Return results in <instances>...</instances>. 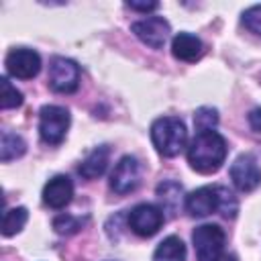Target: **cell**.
Segmentation results:
<instances>
[{
  "label": "cell",
  "instance_id": "22",
  "mask_svg": "<svg viewBox=\"0 0 261 261\" xmlns=\"http://www.w3.org/2000/svg\"><path fill=\"white\" fill-rule=\"evenodd\" d=\"M243 24L251 33L261 37V4H255V6H251L243 12Z\"/></svg>",
  "mask_w": 261,
  "mask_h": 261
},
{
  "label": "cell",
  "instance_id": "17",
  "mask_svg": "<svg viewBox=\"0 0 261 261\" xmlns=\"http://www.w3.org/2000/svg\"><path fill=\"white\" fill-rule=\"evenodd\" d=\"M27 220H29V210L24 206H16V208L6 210L4 218H2V234L12 237V234L20 232L22 226L27 224Z\"/></svg>",
  "mask_w": 261,
  "mask_h": 261
},
{
  "label": "cell",
  "instance_id": "24",
  "mask_svg": "<svg viewBox=\"0 0 261 261\" xmlns=\"http://www.w3.org/2000/svg\"><path fill=\"white\" fill-rule=\"evenodd\" d=\"M249 124L255 133H261V108H253L249 112Z\"/></svg>",
  "mask_w": 261,
  "mask_h": 261
},
{
  "label": "cell",
  "instance_id": "25",
  "mask_svg": "<svg viewBox=\"0 0 261 261\" xmlns=\"http://www.w3.org/2000/svg\"><path fill=\"white\" fill-rule=\"evenodd\" d=\"M218 261H234V257H232V255H222Z\"/></svg>",
  "mask_w": 261,
  "mask_h": 261
},
{
  "label": "cell",
  "instance_id": "11",
  "mask_svg": "<svg viewBox=\"0 0 261 261\" xmlns=\"http://www.w3.org/2000/svg\"><path fill=\"white\" fill-rule=\"evenodd\" d=\"M133 33L151 49H161L169 37V22L163 16H149L133 22Z\"/></svg>",
  "mask_w": 261,
  "mask_h": 261
},
{
  "label": "cell",
  "instance_id": "9",
  "mask_svg": "<svg viewBox=\"0 0 261 261\" xmlns=\"http://www.w3.org/2000/svg\"><path fill=\"white\" fill-rule=\"evenodd\" d=\"M230 179L239 192H253L261 184V169L257 159L249 153L239 155L230 165Z\"/></svg>",
  "mask_w": 261,
  "mask_h": 261
},
{
  "label": "cell",
  "instance_id": "12",
  "mask_svg": "<svg viewBox=\"0 0 261 261\" xmlns=\"http://www.w3.org/2000/svg\"><path fill=\"white\" fill-rule=\"evenodd\" d=\"M71 196H73V184L67 175H55L43 188V202L53 210L65 208L71 202Z\"/></svg>",
  "mask_w": 261,
  "mask_h": 261
},
{
  "label": "cell",
  "instance_id": "13",
  "mask_svg": "<svg viewBox=\"0 0 261 261\" xmlns=\"http://www.w3.org/2000/svg\"><path fill=\"white\" fill-rule=\"evenodd\" d=\"M204 51L202 41L192 33H177L171 41V53L179 61H196Z\"/></svg>",
  "mask_w": 261,
  "mask_h": 261
},
{
  "label": "cell",
  "instance_id": "15",
  "mask_svg": "<svg viewBox=\"0 0 261 261\" xmlns=\"http://www.w3.org/2000/svg\"><path fill=\"white\" fill-rule=\"evenodd\" d=\"M153 261H186V245L179 237H167L163 239L155 253H153Z\"/></svg>",
  "mask_w": 261,
  "mask_h": 261
},
{
  "label": "cell",
  "instance_id": "10",
  "mask_svg": "<svg viewBox=\"0 0 261 261\" xmlns=\"http://www.w3.org/2000/svg\"><path fill=\"white\" fill-rule=\"evenodd\" d=\"M141 181V163L137 157L133 155H124L116 167L112 169L110 173V188L116 192V194H128L133 192Z\"/></svg>",
  "mask_w": 261,
  "mask_h": 261
},
{
  "label": "cell",
  "instance_id": "21",
  "mask_svg": "<svg viewBox=\"0 0 261 261\" xmlns=\"http://www.w3.org/2000/svg\"><path fill=\"white\" fill-rule=\"evenodd\" d=\"M82 220L80 218H75V216H71V214H59L55 220H53V228H55V232H59V234H73V232H77L80 228H82Z\"/></svg>",
  "mask_w": 261,
  "mask_h": 261
},
{
  "label": "cell",
  "instance_id": "4",
  "mask_svg": "<svg viewBox=\"0 0 261 261\" xmlns=\"http://www.w3.org/2000/svg\"><path fill=\"white\" fill-rule=\"evenodd\" d=\"M69 128V112L63 106H43L39 112V135L47 145H59Z\"/></svg>",
  "mask_w": 261,
  "mask_h": 261
},
{
  "label": "cell",
  "instance_id": "23",
  "mask_svg": "<svg viewBox=\"0 0 261 261\" xmlns=\"http://www.w3.org/2000/svg\"><path fill=\"white\" fill-rule=\"evenodd\" d=\"M126 6H128L130 10H139V12H151V10H155L159 4H157V2H126Z\"/></svg>",
  "mask_w": 261,
  "mask_h": 261
},
{
  "label": "cell",
  "instance_id": "14",
  "mask_svg": "<svg viewBox=\"0 0 261 261\" xmlns=\"http://www.w3.org/2000/svg\"><path fill=\"white\" fill-rule=\"evenodd\" d=\"M108 159H110V149L106 145L102 147H96L80 165V175L86 177V179H96L100 177L106 167H108Z\"/></svg>",
  "mask_w": 261,
  "mask_h": 261
},
{
  "label": "cell",
  "instance_id": "18",
  "mask_svg": "<svg viewBox=\"0 0 261 261\" xmlns=\"http://www.w3.org/2000/svg\"><path fill=\"white\" fill-rule=\"evenodd\" d=\"M216 124H218V110H216V108L202 106V108L196 110V114H194V126H196V133L214 130Z\"/></svg>",
  "mask_w": 261,
  "mask_h": 261
},
{
  "label": "cell",
  "instance_id": "1",
  "mask_svg": "<svg viewBox=\"0 0 261 261\" xmlns=\"http://www.w3.org/2000/svg\"><path fill=\"white\" fill-rule=\"evenodd\" d=\"M186 210L196 218H204L212 212H220L224 218H234L239 212V202L224 186H202L186 196Z\"/></svg>",
  "mask_w": 261,
  "mask_h": 261
},
{
  "label": "cell",
  "instance_id": "19",
  "mask_svg": "<svg viewBox=\"0 0 261 261\" xmlns=\"http://www.w3.org/2000/svg\"><path fill=\"white\" fill-rule=\"evenodd\" d=\"M2 86V96H0V108L2 110H10V108H18L22 104V94L8 82V77L0 80Z\"/></svg>",
  "mask_w": 261,
  "mask_h": 261
},
{
  "label": "cell",
  "instance_id": "20",
  "mask_svg": "<svg viewBox=\"0 0 261 261\" xmlns=\"http://www.w3.org/2000/svg\"><path fill=\"white\" fill-rule=\"evenodd\" d=\"M157 196L169 206V208H175L179 204V196H181V186L175 184V181H163L157 186Z\"/></svg>",
  "mask_w": 261,
  "mask_h": 261
},
{
  "label": "cell",
  "instance_id": "5",
  "mask_svg": "<svg viewBox=\"0 0 261 261\" xmlns=\"http://www.w3.org/2000/svg\"><path fill=\"white\" fill-rule=\"evenodd\" d=\"M198 261H218L224 251L226 234L218 224H202L192 232Z\"/></svg>",
  "mask_w": 261,
  "mask_h": 261
},
{
  "label": "cell",
  "instance_id": "7",
  "mask_svg": "<svg viewBox=\"0 0 261 261\" xmlns=\"http://www.w3.org/2000/svg\"><path fill=\"white\" fill-rule=\"evenodd\" d=\"M163 220V210L155 204H137L128 212V226L139 237H153L161 228Z\"/></svg>",
  "mask_w": 261,
  "mask_h": 261
},
{
  "label": "cell",
  "instance_id": "3",
  "mask_svg": "<svg viewBox=\"0 0 261 261\" xmlns=\"http://www.w3.org/2000/svg\"><path fill=\"white\" fill-rule=\"evenodd\" d=\"M151 141L159 155L175 157L186 147L188 130L186 124L175 116H161L151 124Z\"/></svg>",
  "mask_w": 261,
  "mask_h": 261
},
{
  "label": "cell",
  "instance_id": "6",
  "mask_svg": "<svg viewBox=\"0 0 261 261\" xmlns=\"http://www.w3.org/2000/svg\"><path fill=\"white\" fill-rule=\"evenodd\" d=\"M49 86L59 94H71L80 86V65L67 57H53L49 65Z\"/></svg>",
  "mask_w": 261,
  "mask_h": 261
},
{
  "label": "cell",
  "instance_id": "8",
  "mask_svg": "<svg viewBox=\"0 0 261 261\" xmlns=\"http://www.w3.org/2000/svg\"><path fill=\"white\" fill-rule=\"evenodd\" d=\"M4 63H6V71L12 77H18V80H31L41 69V57H39V53L33 51V49H27V47L10 49Z\"/></svg>",
  "mask_w": 261,
  "mask_h": 261
},
{
  "label": "cell",
  "instance_id": "16",
  "mask_svg": "<svg viewBox=\"0 0 261 261\" xmlns=\"http://www.w3.org/2000/svg\"><path fill=\"white\" fill-rule=\"evenodd\" d=\"M27 151V143L22 141V137H18L16 133H10V130H4L2 133V143H0V159L6 163V161H12V159H18L22 157Z\"/></svg>",
  "mask_w": 261,
  "mask_h": 261
},
{
  "label": "cell",
  "instance_id": "2",
  "mask_svg": "<svg viewBox=\"0 0 261 261\" xmlns=\"http://www.w3.org/2000/svg\"><path fill=\"white\" fill-rule=\"evenodd\" d=\"M226 157V141L216 130L196 133L188 147V163L198 173H214L222 167Z\"/></svg>",
  "mask_w": 261,
  "mask_h": 261
}]
</instances>
